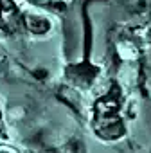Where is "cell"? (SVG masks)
I'll use <instances>...</instances> for the list:
<instances>
[{"label": "cell", "mask_w": 151, "mask_h": 153, "mask_svg": "<svg viewBox=\"0 0 151 153\" xmlns=\"http://www.w3.org/2000/svg\"><path fill=\"white\" fill-rule=\"evenodd\" d=\"M18 25V11L11 0H0V27L4 31H15Z\"/></svg>", "instance_id": "cell-1"}]
</instances>
